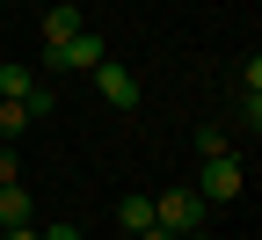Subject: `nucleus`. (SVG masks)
Here are the masks:
<instances>
[{
	"mask_svg": "<svg viewBox=\"0 0 262 240\" xmlns=\"http://www.w3.org/2000/svg\"><path fill=\"white\" fill-rule=\"evenodd\" d=\"M117 219H124V233H146V226H153V197H146V189H131V197L117 204Z\"/></svg>",
	"mask_w": 262,
	"mask_h": 240,
	"instance_id": "obj_7",
	"label": "nucleus"
},
{
	"mask_svg": "<svg viewBox=\"0 0 262 240\" xmlns=\"http://www.w3.org/2000/svg\"><path fill=\"white\" fill-rule=\"evenodd\" d=\"M0 226H29V189L22 182H0Z\"/></svg>",
	"mask_w": 262,
	"mask_h": 240,
	"instance_id": "obj_8",
	"label": "nucleus"
},
{
	"mask_svg": "<svg viewBox=\"0 0 262 240\" xmlns=\"http://www.w3.org/2000/svg\"><path fill=\"white\" fill-rule=\"evenodd\" d=\"M241 95H262V58H255V51L241 58Z\"/></svg>",
	"mask_w": 262,
	"mask_h": 240,
	"instance_id": "obj_12",
	"label": "nucleus"
},
{
	"mask_svg": "<svg viewBox=\"0 0 262 240\" xmlns=\"http://www.w3.org/2000/svg\"><path fill=\"white\" fill-rule=\"evenodd\" d=\"M0 240H37V226H0Z\"/></svg>",
	"mask_w": 262,
	"mask_h": 240,
	"instance_id": "obj_15",
	"label": "nucleus"
},
{
	"mask_svg": "<svg viewBox=\"0 0 262 240\" xmlns=\"http://www.w3.org/2000/svg\"><path fill=\"white\" fill-rule=\"evenodd\" d=\"M211 153H233V139H226V124H196V160Z\"/></svg>",
	"mask_w": 262,
	"mask_h": 240,
	"instance_id": "obj_10",
	"label": "nucleus"
},
{
	"mask_svg": "<svg viewBox=\"0 0 262 240\" xmlns=\"http://www.w3.org/2000/svg\"><path fill=\"white\" fill-rule=\"evenodd\" d=\"M22 102H29V117H51V110H58V95H51V80H44V73H37V88H29Z\"/></svg>",
	"mask_w": 262,
	"mask_h": 240,
	"instance_id": "obj_11",
	"label": "nucleus"
},
{
	"mask_svg": "<svg viewBox=\"0 0 262 240\" xmlns=\"http://www.w3.org/2000/svg\"><path fill=\"white\" fill-rule=\"evenodd\" d=\"M248 189V160L241 153H211L204 167H196V197H204V204H233Z\"/></svg>",
	"mask_w": 262,
	"mask_h": 240,
	"instance_id": "obj_3",
	"label": "nucleus"
},
{
	"mask_svg": "<svg viewBox=\"0 0 262 240\" xmlns=\"http://www.w3.org/2000/svg\"><path fill=\"white\" fill-rule=\"evenodd\" d=\"M102 58H110V51H102V37H95V29H80V37H66V44H44V51H37L44 80H51V73H95Z\"/></svg>",
	"mask_w": 262,
	"mask_h": 240,
	"instance_id": "obj_2",
	"label": "nucleus"
},
{
	"mask_svg": "<svg viewBox=\"0 0 262 240\" xmlns=\"http://www.w3.org/2000/svg\"><path fill=\"white\" fill-rule=\"evenodd\" d=\"M182 240H204V233H182Z\"/></svg>",
	"mask_w": 262,
	"mask_h": 240,
	"instance_id": "obj_17",
	"label": "nucleus"
},
{
	"mask_svg": "<svg viewBox=\"0 0 262 240\" xmlns=\"http://www.w3.org/2000/svg\"><path fill=\"white\" fill-rule=\"evenodd\" d=\"M29 124H37V117H29V102H15V95H0V139L15 146L22 131H29Z\"/></svg>",
	"mask_w": 262,
	"mask_h": 240,
	"instance_id": "obj_6",
	"label": "nucleus"
},
{
	"mask_svg": "<svg viewBox=\"0 0 262 240\" xmlns=\"http://www.w3.org/2000/svg\"><path fill=\"white\" fill-rule=\"evenodd\" d=\"M95 95H102L110 110H139V73L117 66V58H102V66H95Z\"/></svg>",
	"mask_w": 262,
	"mask_h": 240,
	"instance_id": "obj_4",
	"label": "nucleus"
},
{
	"mask_svg": "<svg viewBox=\"0 0 262 240\" xmlns=\"http://www.w3.org/2000/svg\"><path fill=\"white\" fill-rule=\"evenodd\" d=\"M37 240H80L73 226H37Z\"/></svg>",
	"mask_w": 262,
	"mask_h": 240,
	"instance_id": "obj_14",
	"label": "nucleus"
},
{
	"mask_svg": "<svg viewBox=\"0 0 262 240\" xmlns=\"http://www.w3.org/2000/svg\"><path fill=\"white\" fill-rule=\"evenodd\" d=\"M0 182H22V167H15V146H0Z\"/></svg>",
	"mask_w": 262,
	"mask_h": 240,
	"instance_id": "obj_13",
	"label": "nucleus"
},
{
	"mask_svg": "<svg viewBox=\"0 0 262 240\" xmlns=\"http://www.w3.org/2000/svg\"><path fill=\"white\" fill-rule=\"evenodd\" d=\"M204 211H211V204L196 197V182H175V189L153 197V226L175 233V240H182V233H204Z\"/></svg>",
	"mask_w": 262,
	"mask_h": 240,
	"instance_id": "obj_1",
	"label": "nucleus"
},
{
	"mask_svg": "<svg viewBox=\"0 0 262 240\" xmlns=\"http://www.w3.org/2000/svg\"><path fill=\"white\" fill-rule=\"evenodd\" d=\"M139 240H175V233H160V226H146V233H139Z\"/></svg>",
	"mask_w": 262,
	"mask_h": 240,
	"instance_id": "obj_16",
	"label": "nucleus"
},
{
	"mask_svg": "<svg viewBox=\"0 0 262 240\" xmlns=\"http://www.w3.org/2000/svg\"><path fill=\"white\" fill-rule=\"evenodd\" d=\"M80 29H88L80 8H73V0H58V8L44 15V44H66V37H80Z\"/></svg>",
	"mask_w": 262,
	"mask_h": 240,
	"instance_id": "obj_5",
	"label": "nucleus"
},
{
	"mask_svg": "<svg viewBox=\"0 0 262 240\" xmlns=\"http://www.w3.org/2000/svg\"><path fill=\"white\" fill-rule=\"evenodd\" d=\"M29 88H37V66H22V58H8V66H0V95H29Z\"/></svg>",
	"mask_w": 262,
	"mask_h": 240,
	"instance_id": "obj_9",
	"label": "nucleus"
}]
</instances>
